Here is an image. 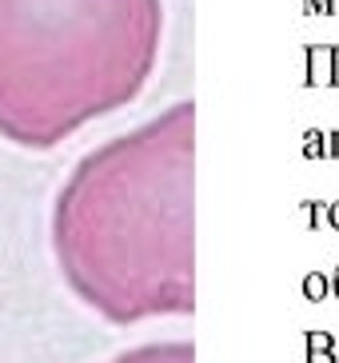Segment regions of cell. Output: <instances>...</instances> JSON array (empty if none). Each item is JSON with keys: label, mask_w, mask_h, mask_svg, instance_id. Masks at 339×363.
Instances as JSON below:
<instances>
[{"label": "cell", "mask_w": 339, "mask_h": 363, "mask_svg": "<svg viewBox=\"0 0 339 363\" xmlns=\"http://www.w3.org/2000/svg\"><path fill=\"white\" fill-rule=\"evenodd\" d=\"M164 0H0V136L48 152L148 88Z\"/></svg>", "instance_id": "obj_2"}, {"label": "cell", "mask_w": 339, "mask_h": 363, "mask_svg": "<svg viewBox=\"0 0 339 363\" xmlns=\"http://www.w3.org/2000/svg\"><path fill=\"white\" fill-rule=\"evenodd\" d=\"M108 363H196V347L188 340L140 343V347H128V352L112 355Z\"/></svg>", "instance_id": "obj_3"}, {"label": "cell", "mask_w": 339, "mask_h": 363, "mask_svg": "<svg viewBox=\"0 0 339 363\" xmlns=\"http://www.w3.org/2000/svg\"><path fill=\"white\" fill-rule=\"evenodd\" d=\"M52 256L68 291L116 328L196 311L191 100L76 160L52 203Z\"/></svg>", "instance_id": "obj_1"}]
</instances>
